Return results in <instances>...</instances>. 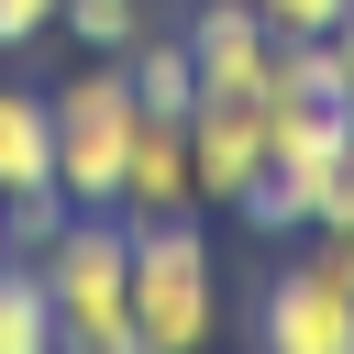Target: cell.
Here are the masks:
<instances>
[{"label": "cell", "instance_id": "5", "mask_svg": "<svg viewBox=\"0 0 354 354\" xmlns=\"http://www.w3.org/2000/svg\"><path fill=\"white\" fill-rule=\"evenodd\" d=\"M254 343L266 354H354V232L310 221V243L254 299Z\"/></svg>", "mask_w": 354, "mask_h": 354}, {"label": "cell", "instance_id": "4", "mask_svg": "<svg viewBox=\"0 0 354 354\" xmlns=\"http://www.w3.org/2000/svg\"><path fill=\"white\" fill-rule=\"evenodd\" d=\"M133 332H144V354H188L221 332V266H210L199 210L133 221Z\"/></svg>", "mask_w": 354, "mask_h": 354}, {"label": "cell", "instance_id": "1", "mask_svg": "<svg viewBox=\"0 0 354 354\" xmlns=\"http://www.w3.org/2000/svg\"><path fill=\"white\" fill-rule=\"evenodd\" d=\"M33 277L55 299V343L144 354V332H133V221L122 210H66V232L33 254Z\"/></svg>", "mask_w": 354, "mask_h": 354}, {"label": "cell", "instance_id": "14", "mask_svg": "<svg viewBox=\"0 0 354 354\" xmlns=\"http://www.w3.org/2000/svg\"><path fill=\"white\" fill-rule=\"evenodd\" d=\"M55 22H66V0H0V44H33Z\"/></svg>", "mask_w": 354, "mask_h": 354}, {"label": "cell", "instance_id": "7", "mask_svg": "<svg viewBox=\"0 0 354 354\" xmlns=\"http://www.w3.org/2000/svg\"><path fill=\"white\" fill-rule=\"evenodd\" d=\"M188 55H199V88H232V100H266L277 88V22L254 0H199L188 22Z\"/></svg>", "mask_w": 354, "mask_h": 354}, {"label": "cell", "instance_id": "9", "mask_svg": "<svg viewBox=\"0 0 354 354\" xmlns=\"http://www.w3.org/2000/svg\"><path fill=\"white\" fill-rule=\"evenodd\" d=\"M22 188H55V100L0 77V199H22Z\"/></svg>", "mask_w": 354, "mask_h": 354}, {"label": "cell", "instance_id": "2", "mask_svg": "<svg viewBox=\"0 0 354 354\" xmlns=\"http://www.w3.org/2000/svg\"><path fill=\"white\" fill-rule=\"evenodd\" d=\"M55 100V188L66 210H122V166H133V133H144V100L122 77V55H88Z\"/></svg>", "mask_w": 354, "mask_h": 354}, {"label": "cell", "instance_id": "10", "mask_svg": "<svg viewBox=\"0 0 354 354\" xmlns=\"http://www.w3.org/2000/svg\"><path fill=\"white\" fill-rule=\"evenodd\" d=\"M122 77H133V100H144L155 122H188V111H199V55H188V33H133V44H122Z\"/></svg>", "mask_w": 354, "mask_h": 354}, {"label": "cell", "instance_id": "13", "mask_svg": "<svg viewBox=\"0 0 354 354\" xmlns=\"http://www.w3.org/2000/svg\"><path fill=\"white\" fill-rule=\"evenodd\" d=\"M254 11H266L277 33H343V22H354V0H254Z\"/></svg>", "mask_w": 354, "mask_h": 354}, {"label": "cell", "instance_id": "15", "mask_svg": "<svg viewBox=\"0 0 354 354\" xmlns=\"http://www.w3.org/2000/svg\"><path fill=\"white\" fill-rule=\"evenodd\" d=\"M332 55H343V88H332V100H343V122H354V22L332 33Z\"/></svg>", "mask_w": 354, "mask_h": 354}, {"label": "cell", "instance_id": "12", "mask_svg": "<svg viewBox=\"0 0 354 354\" xmlns=\"http://www.w3.org/2000/svg\"><path fill=\"white\" fill-rule=\"evenodd\" d=\"M66 33L88 55H122L133 33H155V0H66Z\"/></svg>", "mask_w": 354, "mask_h": 354}, {"label": "cell", "instance_id": "6", "mask_svg": "<svg viewBox=\"0 0 354 354\" xmlns=\"http://www.w3.org/2000/svg\"><path fill=\"white\" fill-rule=\"evenodd\" d=\"M188 166H199V210H243V188L266 177V100L199 88V111H188Z\"/></svg>", "mask_w": 354, "mask_h": 354}, {"label": "cell", "instance_id": "11", "mask_svg": "<svg viewBox=\"0 0 354 354\" xmlns=\"http://www.w3.org/2000/svg\"><path fill=\"white\" fill-rule=\"evenodd\" d=\"M55 232H66V188H22V199H0V254H22V266H33Z\"/></svg>", "mask_w": 354, "mask_h": 354}, {"label": "cell", "instance_id": "3", "mask_svg": "<svg viewBox=\"0 0 354 354\" xmlns=\"http://www.w3.org/2000/svg\"><path fill=\"white\" fill-rule=\"evenodd\" d=\"M343 155H354V122H343V100H266V177L243 188V221L254 232H310L321 210H332V177H343Z\"/></svg>", "mask_w": 354, "mask_h": 354}, {"label": "cell", "instance_id": "8", "mask_svg": "<svg viewBox=\"0 0 354 354\" xmlns=\"http://www.w3.org/2000/svg\"><path fill=\"white\" fill-rule=\"evenodd\" d=\"M166 210H199V166H188V122L144 111L133 166H122V221H166Z\"/></svg>", "mask_w": 354, "mask_h": 354}]
</instances>
